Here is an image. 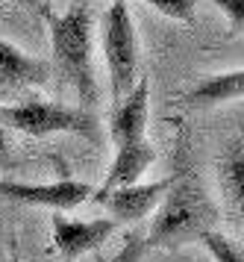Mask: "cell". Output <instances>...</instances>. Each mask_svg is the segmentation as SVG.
Returning a JSON list of instances; mask_svg holds the SVG:
<instances>
[{
	"label": "cell",
	"mask_w": 244,
	"mask_h": 262,
	"mask_svg": "<svg viewBox=\"0 0 244 262\" xmlns=\"http://www.w3.org/2000/svg\"><path fill=\"white\" fill-rule=\"evenodd\" d=\"M218 218H221L218 203L209 198L203 180L188 162L186 150H180L174 174H171V186L165 191L162 203L156 206L144 245L147 248H180L188 242H197L203 233L215 230Z\"/></svg>",
	"instance_id": "obj_1"
},
{
	"label": "cell",
	"mask_w": 244,
	"mask_h": 262,
	"mask_svg": "<svg viewBox=\"0 0 244 262\" xmlns=\"http://www.w3.org/2000/svg\"><path fill=\"white\" fill-rule=\"evenodd\" d=\"M41 18L50 27V50L56 71L74 85L82 109L97 106V74H94V38H92V12L82 0H74L68 12H50L47 6Z\"/></svg>",
	"instance_id": "obj_2"
},
{
	"label": "cell",
	"mask_w": 244,
	"mask_h": 262,
	"mask_svg": "<svg viewBox=\"0 0 244 262\" xmlns=\"http://www.w3.org/2000/svg\"><path fill=\"white\" fill-rule=\"evenodd\" d=\"M0 127L18 130L33 139H45L53 133H71L82 139H100V121L82 106H62L50 100H24L12 106H0Z\"/></svg>",
	"instance_id": "obj_3"
},
{
	"label": "cell",
	"mask_w": 244,
	"mask_h": 262,
	"mask_svg": "<svg viewBox=\"0 0 244 262\" xmlns=\"http://www.w3.org/2000/svg\"><path fill=\"white\" fill-rule=\"evenodd\" d=\"M103 59L112 100L118 103L139 83V33L127 0H112V6L103 15Z\"/></svg>",
	"instance_id": "obj_4"
},
{
	"label": "cell",
	"mask_w": 244,
	"mask_h": 262,
	"mask_svg": "<svg viewBox=\"0 0 244 262\" xmlns=\"http://www.w3.org/2000/svg\"><path fill=\"white\" fill-rule=\"evenodd\" d=\"M94 186L82 180H53V183H21V180H0V198L27 206L68 212L85 201H92Z\"/></svg>",
	"instance_id": "obj_5"
},
{
	"label": "cell",
	"mask_w": 244,
	"mask_h": 262,
	"mask_svg": "<svg viewBox=\"0 0 244 262\" xmlns=\"http://www.w3.org/2000/svg\"><path fill=\"white\" fill-rule=\"evenodd\" d=\"M118 221L112 218H92V221H82V218H68V215L56 212L50 218V236L56 245L59 256L65 262H74L92 253V250L103 248L106 238L115 236Z\"/></svg>",
	"instance_id": "obj_6"
},
{
	"label": "cell",
	"mask_w": 244,
	"mask_h": 262,
	"mask_svg": "<svg viewBox=\"0 0 244 262\" xmlns=\"http://www.w3.org/2000/svg\"><path fill=\"white\" fill-rule=\"evenodd\" d=\"M168 186H171V174L165 180H156V183H132V186L109 189L103 194H92V201L106 206L109 215H112V221L132 224V221H141L150 212H156V206L162 203Z\"/></svg>",
	"instance_id": "obj_7"
},
{
	"label": "cell",
	"mask_w": 244,
	"mask_h": 262,
	"mask_svg": "<svg viewBox=\"0 0 244 262\" xmlns=\"http://www.w3.org/2000/svg\"><path fill=\"white\" fill-rule=\"evenodd\" d=\"M50 62L41 56H33L0 38V92H15V89H38L50 80Z\"/></svg>",
	"instance_id": "obj_8"
},
{
	"label": "cell",
	"mask_w": 244,
	"mask_h": 262,
	"mask_svg": "<svg viewBox=\"0 0 244 262\" xmlns=\"http://www.w3.org/2000/svg\"><path fill=\"white\" fill-rule=\"evenodd\" d=\"M147 109H150V85H147V80H139L132 85V92L127 97H121L115 103V109H112L109 136H112L115 147L147 139L144 136V130H147Z\"/></svg>",
	"instance_id": "obj_9"
},
{
	"label": "cell",
	"mask_w": 244,
	"mask_h": 262,
	"mask_svg": "<svg viewBox=\"0 0 244 262\" xmlns=\"http://www.w3.org/2000/svg\"><path fill=\"white\" fill-rule=\"evenodd\" d=\"M244 144L241 136H235L233 142L224 147L218 159V189H221L224 209L230 218L241 224V206H244Z\"/></svg>",
	"instance_id": "obj_10"
},
{
	"label": "cell",
	"mask_w": 244,
	"mask_h": 262,
	"mask_svg": "<svg viewBox=\"0 0 244 262\" xmlns=\"http://www.w3.org/2000/svg\"><path fill=\"white\" fill-rule=\"evenodd\" d=\"M153 159H156V150H153V144L147 142V139L118 147L115 162L109 165V174H106L103 186H100V189H94V194H103V191L118 189V186H132V183H141V174L153 165Z\"/></svg>",
	"instance_id": "obj_11"
},
{
	"label": "cell",
	"mask_w": 244,
	"mask_h": 262,
	"mask_svg": "<svg viewBox=\"0 0 244 262\" xmlns=\"http://www.w3.org/2000/svg\"><path fill=\"white\" fill-rule=\"evenodd\" d=\"M241 92H244V71L235 68V71H227V74L203 77V80L188 92V100H191L194 106H215V103L238 100Z\"/></svg>",
	"instance_id": "obj_12"
},
{
	"label": "cell",
	"mask_w": 244,
	"mask_h": 262,
	"mask_svg": "<svg viewBox=\"0 0 244 262\" xmlns=\"http://www.w3.org/2000/svg\"><path fill=\"white\" fill-rule=\"evenodd\" d=\"M197 242L209 250L212 256H215V262H244L241 245H238V242H233V238H227L224 233H218V230L203 233Z\"/></svg>",
	"instance_id": "obj_13"
},
{
	"label": "cell",
	"mask_w": 244,
	"mask_h": 262,
	"mask_svg": "<svg viewBox=\"0 0 244 262\" xmlns=\"http://www.w3.org/2000/svg\"><path fill=\"white\" fill-rule=\"evenodd\" d=\"M150 9H156L165 18H174V21H194V9H197V0H144Z\"/></svg>",
	"instance_id": "obj_14"
},
{
	"label": "cell",
	"mask_w": 244,
	"mask_h": 262,
	"mask_svg": "<svg viewBox=\"0 0 244 262\" xmlns=\"http://www.w3.org/2000/svg\"><path fill=\"white\" fill-rule=\"evenodd\" d=\"M144 250H147V245H144V236H127L112 262H139L141 256H144Z\"/></svg>",
	"instance_id": "obj_15"
},
{
	"label": "cell",
	"mask_w": 244,
	"mask_h": 262,
	"mask_svg": "<svg viewBox=\"0 0 244 262\" xmlns=\"http://www.w3.org/2000/svg\"><path fill=\"white\" fill-rule=\"evenodd\" d=\"M218 9L224 12V18L230 21L233 33H241V24H244V0H212Z\"/></svg>",
	"instance_id": "obj_16"
},
{
	"label": "cell",
	"mask_w": 244,
	"mask_h": 262,
	"mask_svg": "<svg viewBox=\"0 0 244 262\" xmlns=\"http://www.w3.org/2000/svg\"><path fill=\"white\" fill-rule=\"evenodd\" d=\"M9 159V142H6V130L0 127V165Z\"/></svg>",
	"instance_id": "obj_17"
},
{
	"label": "cell",
	"mask_w": 244,
	"mask_h": 262,
	"mask_svg": "<svg viewBox=\"0 0 244 262\" xmlns=\"http://www.w3.org/2000/svg\"><path fill=\"white\" fill-rule=\"evenodd\" d=\"M18 3H24L27 9H33V12H38V15L47 9V0H18Z\"/></svg>",
	"instance_id": "obj_18"
},
{
	"label": "cell",
	"mask_w": 244,
	"mask_h": 262,
	"mask_svg": "<svg viewBox=\"0 0 244 262\" xmlns=\"http://www.w3.org/2000/svg\"><path fill=\"white\" fill-rule=\"evenodd\" d=\"M9 262H18V259H15V256H9Z\"/></svg>",
	"instance_id": "obj_19"
}]
</instances>
